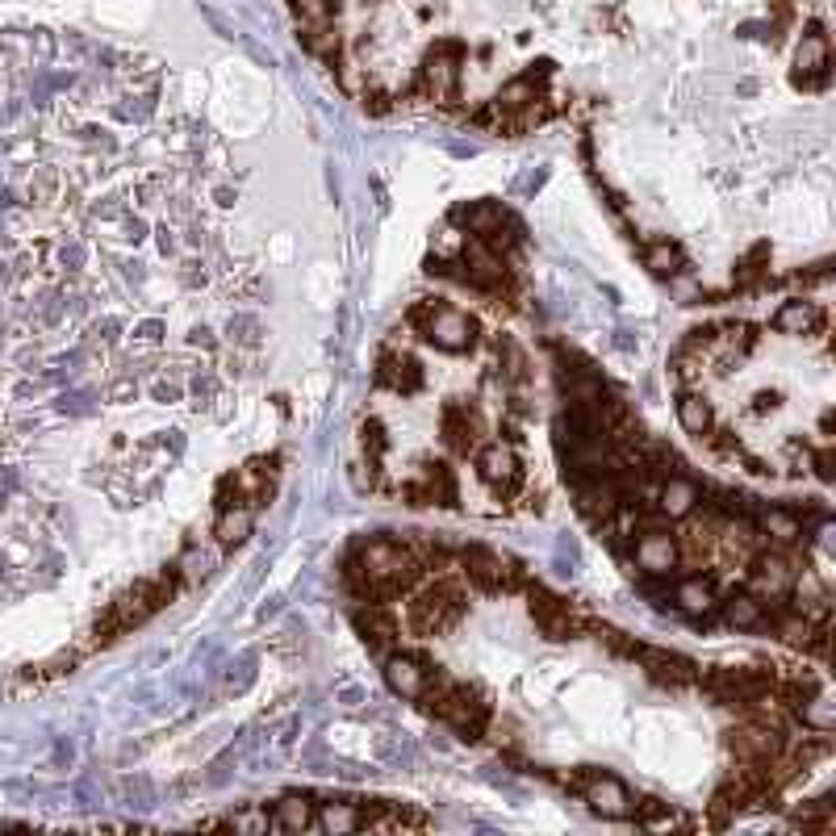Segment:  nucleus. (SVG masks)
<instances>
[{"label": "nucleus", "instance_id": "f257e3e1", "mask_svg": "<svg viewBox=\"0 0 836 836\" xmlns=\"http://www.w3.org/2000/svg\"><path fill=\"white\" fill-rule=\"evenodd\" d=\"M460 615H464V590H460L452 577H435L427 590L410 598L405 627H410L419 640H427V636H439V632H448L452 623H460Z\"/></svg>", "mask_w": 836, "mask_h": 836}, {"label": "nucleus", "instance_id": "f03ea898", "mask_svg": "<svg viewBox=\"0 0 836 836\" xmlns=\"http://www.w3.org/2000/svg\"><path fill=\"white\" fill-rule=\"evenodd\" d=\"M460 573L473 590L482 594H514V590H527V569L519 565L514 557H502L494 552L486 544H464L460 548Z\"/></svg>", "mask_w": 836, "mask_h": 836}, {"label": "nucleus", "instance_id": "7ed1b4c3", "mask_svg": "<svg viewBox=\"0 0 836 836\" xmlns=\"http://www.w3.org/2000/svg\"><path fill=\"white\" fill-rule=\"evenodd\" d=\"M527 602H532V620L548 640H577L586 632V615L569 598L544 590L540 582H527Z\"/></svg>", "mask_w": 836, "mask_h": 836}, {"label": "nucleus", "instance_id": "20e7f679", "mask_svg": "<svg viewBox=\"0 0 836 836\" xmlns=\"http://www.w3.org/2000/svg\"><path fill=\"white\" fill-rule=\"evenodd\" d=\"M477 473H482V482L489 486L494 498H514V494L523 489V482H527V473H523V464L514 457V448L502 444V439L477 448Z\"/></svg>", "mask_w": 836, "mask_h": 836}, {"label": "nucleus", "instance_id": "39448f33", "mask_svg": "<svg viewBox=\"0 0 836 836\" xmlns=\"http://www.w3.org/2000/svg\"><path fill=\"white\" fill-rule=\"evenodd\" d=\"M439 435H444V448L452 457H473L482 448V435H486L482 410L469 402H448L439 410Z\"/></svg>", "mask_w": 836, "mask_h": 836}, {"label": "nucleus", "instance_id": "423d86ee", "mask_svg": "<svg viewBox=\"0 0 836 836\" xmlns=\"http://www.w3.org/2000/svg\"><path fill=\"white\" fill-rule=\"evenodd\" d=\"M377 385L380 389H394L402 398H414L423 394L427 385V373L419 364V355H410V348H398V344H385L377 355Z\"/></svg>", "mask_w": 836, "mask_h": 836}, {"label": "nucleus", "instance_id": "0eeeda50", "mask_svg": "<svg viewBox=\"0 0 836 836\" xmlns=\"http://www.w3.org/2000/svg\"><path fill=\"white\" fill-rule=\"evenodd\" d=\"M402 502L405 507H457V477L448 464H423L414 482L402 486Z\"/></svg>", "mask_w": 836, "mask_h": 836}, {"label": "nucleus", "instance_id": "6e6552de", "mask_svg": "<svg viewBox=\"0 0 836 836\" xmlns=\"http://www.w3.org/2000/svg\"><path fill=\"white\" fill-rule=\"evenodd\" d=\"M577 795L590 803L598 815L607 820H627L632 815V799L615 774H602V770H582L577 774Z\"/></svg>", "mask_w": 836, "mask_h": 836}, {"label": "nucleus", "instance_id": "1a4fd4ad", "mask_svg": "<svg viewBox=\"0 0 836 836\" xmlns=\"http://www.w3.org/2000/svg\"><path fill=\"white\" fill-rule=\"evenodd\" d=\"M728 749L736 753V761H778L786 749V728L749 720L745 728L728 732Z\"/></svg>", "mask_w": 836, "mask_h": 836}, {"label": "nucleus", "instance_id": "9d476101", "mask_svg": "<svg viewBox=\"0 0 836 836\" xmlns=\"http://www.w3.org/2000/svg\"><path fill=\"white\" fill-rule=\"evenodd\" d=\"M351 623H355V632L364 636L369 652H377L380 661L398 648V620H394V611H389L385 602H364V607H355Z\"/></svg>", "mask_w": 836, "mask_h": 836}, {"label": "nucleus", "instance_id": "9b49d317", "mask_svg": "<svg viewBox=\"0 0 836 836\" xmlns=\"http://www.w3.org/2000/svg\"><path fill=\"white\" fill-rule=\"evenodd\" d=\"M423 339L435 344L439 351H448V355H460V351L473 348V339H477V323H473L469 314L452 310V305H444L432 323L423 326Z\"/></svg>", "mask_w": 836, "mask_h": 836}, {"label": "nucleus", "instance_id": "f8f14e48", "mask_svg": "<svg viewBox=\"0 0 836 836\" xmlns=\"http://www.w3.org/2000/svg\"><path fill=\"white\" fill-rule=\"evenodd\" d=\"M640 665H645L648 682H657V686H665V690H682V686H695V677H699V665L690 661V657H682V652H670V648H648L640 652Z\"/></svg>", "mask_w": 836, "mask_h": 836}, {"label": "nucleus", "instance_id": "ddd939ff", "mask_svg": "<svg viewBox=\"0 0 836 836\" xmlns=\"http://www.w3.org/2000/svg\"><path fill=\"white\" fill-rule=\"evenodd\" d=\"M632 569H640L648 577H670L677 569L674 532H652V536L632 540Z\"/></svg>", "mask_w": 836, "mask_h": 836}, {"label": "nucleus", "instance_id": "4468645a", "mask_svg": "<svg viewBox=\"0 0 836 836\" xmlns=\"http://www.w3.org/2000/svg\"><path fill=\"white\" fill-rule=\"evenodd\" d=\"M385 682H389L394 695L419 702L423 686H427V665L414 661V657H405V652H389V657H385Z\"/></svg>", "mask_w": 836, "mask_h": 836}, {"label": "nucleus", "instance_id": "2eb2a0df", "mask_svg": "<svg viewBox=\"0 0 836 836\" xmlns=\"http://www.w3.org/2000/svg\"><path fill=\"white\" fill-rule=\"evenodd\" d=\"M753 523L757 532L770 544H778V548H795V544L803 540V532H808V527L795 519V511H786V507H757Z\"/></svg>", "mask_w": 836, "mask_h": 836}, {"label": "nucleus", "instance_id": "dca6fc26", "mask_svg": "<svg viewBox=\"0 0 836 836\" xmlns=\"http://www.w3.org/2000/svg\"><path fill=\"white\" fill-rule=\"evenodd\" d=\"M720 607V620L736 627V632H765L770 620H765V602L757 594H728L715 602Z\"/></svg>", "mask_w": 836, "mask_h": 836}, {"label": "nucleus", "instance_id": "f3484780", "mask_svg": "<svg viewBox=\"0 0 836 836\" xmlns=\"http://www.w3.org/2000/svg\"><path fill=\"white\" fill-rule=\"evenodd\" d=\"M824 323H828V314L808 297L783 301L774 314V330H783V335H811V330H824Z\"/></svg>", "mask_w": 836, "mask_h": 836}, {"label": "nucleus", "instance_id": "a211bd4d", "mask_svg": "<svg viewBox=\"0 0 836 836\" xmlns=\"http://www.w3.org/2000/svg\"><path fill=\"white\" fill-rule=\"evenodd\" d=\"M699 502H702L699 486H695L690 477H682V473H674L665 486H657V511L670 514V519H686Z\"/></svg>", "mask_w": 836, "mask_h": 836}, {"label": "nucleus", "instance_id": "6ab92c4d", "mask_svg": "<svg viewBox=\"0 0 836 836\" xmlns=\"http://www.w3.org/2000/svg\"><path fill=\"white\" fill-rule=\"evenodd\" d=\"M502 217H507V210L494 205V201H473V205H457V210H452V222H460L464 235H473V239H486Z\"/></svg>", "mask_w": 836, "mask_h": 836}, {"label": "nucleus", "instance_id": "aec40b11", "mask_svg": "<svg viewBox=\"0 0 836 836\" xmlns=\"http://www.w3.org/2000/svg\"><path fill=\"white\" fill-rule=\"evenodd\" d=\"M272 824L285 833H305V828H314V803L305 795H285L272 803Z\"/></svg>", "mask_w": 836, "mask_h": 836}, {"label": "nucleus", "instance_id": "412c9836", "mask_svg": "<svg viewBox=\"0 0 836 836\" xmlns=\"http://www.w3.org/2000/svg\"><path fill=\"white\" fill-rule=\"evenodd\" d=\"M677 423H682V432L686 435H707L711 427H715V410H711V402L702 398V394H682L677 398Z\"/></svg>", "mask_w": 836, "mask_h": 836}, {"label": "nucleus", "instance_id": "4be33fe9", "mask_svg": "<svg viewBox=\"0 0 836 836\" xmlns=\"http://www.w3.org/2000/svg\"><path fill=\"white\" fill-rule=\"evenodd\" d=\"M790 715H795V720H799L808 732H824V736H828V732L836 728V707H833V699H828V695H820V690L808 695V699L799 702Z\"/></svg>", "mask_w": 836, "mask_h": 836}, {"label": "nucleus", "instance_id": "5701e85b", "mask_svg": "<svg viewBox=\"0 0 836 836\" xmlns=\"http://www.w3.org/2000/svg\"><path fill=\"white\" fill-rule=\"evenodd\" d=\"M251 527H255V511L251 507H226V511H217V544L222 548H235V544H244L251 536Z\"/></svg>", "mask_w": 836, "mask_h": 836}, {"label": "nucleus", "instance_id": "b1692460", "mask_svg": "<svg viewBox=\"0 0 836 836\" xmlns=\"http://www.w3.org/2000/svg\"><path fill=\"white\" fill-rule=\"evenodd\" d=\"M715 602H720L715 577H686V582L677 586V607L690 611V615H707Z\"/></svg>", "mask_w": 836, "mask_h": 836}, {"label": "nucleus", "instance_id": "393cba45", "mask_svg": "<svg viewBox=\"0 0 836 836\" xmlns=\"http://www.w3.org/2000/svg\"><path fill=\"white\" fill-rule=\"evenodd\" d=\"M586 627L598 636V645L607 648L611 657H620V661H640L645 645H640L636 636H627V632H620V627H607V623H594V620H586Z\"/></svg>", "mask_w": 836, "mask_h": 836}, {"label": "nucleus", "instance_id": "a878e982", "mask_svg": "<svg viewBox=\"0 0 836 836\" xmlns=\"http://www.w3.org/2000/svg\"><path fill=\"white\" fill-rule=\"evenodd\" d=\"M645 269L652 276H670L674 280L677 272L686 269V255H682V247L670 244V239H657V244L645 247Z\"/></svg>", "mask_w": 836, "mask_h": 836}, {"label": "nucleus", "instance_id": "bb28decb", "mask_svg": "<svg viewBox=\"0 0 836 836\" xmlns=\"http://www.w3.org/2000/svg\"><path fill=\"white\" fill-rule=\"evenodd\" d=\"M314 828L323 833H355L360 828V803H323L314 815Z\"/></svg>", "mask_w": 836, "mask_h": 836}, {"label": "nucleus", "instance_id": "cd10ccee", "mask_svg": "<svg viewBox=\"0 0 836 836\" xmlns=\"http://www.w3.org/2000/svg\"><path fill=\"white\" fill-rule=\"evenodd\" d=\"M360 448H364L369 469H380V460L389 452V432H385V423H380L377 414H369V419L360 423Z\"/></svg>", "mask_w": 836, "mask_h": 836}, {"label": "nucleus", "instance_id": "c85d7f7f", "mask_svg": "<svg viewBox=\"0 0 836 836\" xmlns=\"http://www.w3.org/2000/svg\"><path fill=\"white\" fill-rule=\"evenodd\" d=\"M632 815H636V824L657 828V833H670V828L682 824L677 811L670 808V803H661V799H640V803H632Z\"/></svg>", "mask_w": 836, "mask_h": 836}, {"label": "nucleus", "instance_id": "c756f323", "mask_svg": "<svg viewBox=\"0 0 836 836\" xmlns=\"http://www.w3.org/2000/svg\"><path fill=\"white\" fill-rule=\"evenodd\" d=\"M761 276H770V244H753L749 255L736 264V285L740 289H753Z\"/></svg>", "mask_w": 836, "mask_h": 836}, {"label": "nucleus", "instance_id": "7c9ffc66", "mask_svg": "<svg viewBox=\"0 0 836 836\" xmlns=\"http://www.w3.org/2000/svg\"><path fill=\"white\" fill-rule=\"evenodd\" d=\"M494 348H498V355H507V369H502V377L511 380V385H527V377H532V373H527V351L514 348V344H502V339H498Z\"/></svg>", "mask_w": 836, "mask_h": 836}, {"label": "nucleus", "instance_id": "2f4dec72", "mask_svg": "<svg viewBox=\"0 0 836 836\" xmlns=\"http://www.w3.org/2000/svg\"><path fill=\"white\" fill-rule=\"evenodd\" d=\"M702 360H707V355H699V351H690V348H682L674 360H670V373H674L677 380H699L702 377Z\"/></svg>", "mask_w": 836, "mask_h": 836}, {"label": "nucleus", "instance_id": "473e14b6", "mask_svg": "<svg viewBox=\"0 0 836 836\" xmlns=\"http://www.w3.org/2000/svg\"><path fill=\"white\" fill-rule=\"evenodd\" d=\"M808 464H811V473H815V482H824V486H833L836 482V448L833 444H820L815 457L808 452Z\"/></svg>", "mask_w": 836, "mask_h": 836}, {"label": "nucleus", "instance_id": "72a5a7b5", "mask_svg": "<svg viewBox=\"0 0 836 836\" xmlns=\"http://www.w3.org/2000/svg\"><path fill=\"white\" fill-rule=\"evenodd\" d=\"M54 192H59V172L54 167H38L29 176V201H54Z\"/></svg>", "mask_w": 836, "mask_h": 836}, {"label": "nucleus", "instance_id": "f704fd0d", "mask_svg": "<svg viewBox=\"0 0 836 836\" xmlns=\"http://www.w3.org/2000/svg\"><path fill=\"white\" fill-rule=\"evenodd\" d=\"M444 305H448L444 297H419V301L410 305V314H405V323H410V326H419V330H423V326L432 323V319H435V314H439V310H444Z\"/></svg>", "mask_w": 836, "mask_h": 836}, {"label": "nucleus", "instance_id": "c9c22d12", "mask_svg": "<svg viewBox=\"0 0 836 836\" xmlns=\"http://www.w3.org/2000/svg\"><path fill=\"white\" fill-rule=\"evenodd\" d=\"M230 335L244 339V344H255L260 339V323L255 319H230Z\"/></svg>", "mask_w": 836, "mask_h": 836}, {"label": "nucleus", "instance_id": "e433bc0d", "mask_svg": "<svg viewBox=\"0 0 836 836\" xmlns=\"http://www.w3.org/2000/svg\"><path fill=\"white\" fill-rule=\"evenodd\" d=\"M109 398H113V402H130V398H135V380L130 377L113 380V385H109Z\"/></svg>", "mask_w": 836, "mask_h": 836}, {"label": "nucleus", "instance_id": "4c0bfd02", "mask_svg": "<svg viewBox=\"0 0 836 836\" xmlns=\"http://www.w3.org/2000/svg\"><path fill=\"white\" fill-rule=\"evenodd\" d=\"M214 389H217L214 377H197V380H192V394H197V398H214Z\"/></svg>", "mask_w": 836, "mask_h": 836}, {"label": "nucleus", "instance_id": "58836bf2", "mask_svg": "<svg viewBox=\"0 0 836 836\" xmlns=\"http://www.w3.org/2000/svg\"><path fill=\"white\" fill-rule=\"evenodd\" d=\"M160 335H163V323H155V319H151V323H142V326H138V339H147V344H155Z\"/></svg>", "mask_w": 836, "mask_h": 836}]
</instances>
